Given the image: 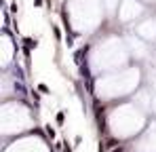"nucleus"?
<instances>
[{"label": "nucleus", "instance_id": "1", "mask_svg": "<svg viewBox=\"0 0 156 152\" xmlns=\"http://www.w3.org/2000/svg\"><path fill=\"white\" fill-rule=\"evenodd\" d=\"M23 42L27 45V49H32V47H36V40H32V38H26Z\"/></svg>", "mask_w": 156, "mask_h": 152}]
</instances>
